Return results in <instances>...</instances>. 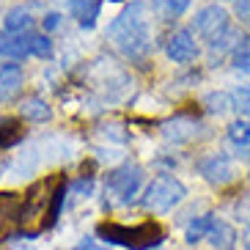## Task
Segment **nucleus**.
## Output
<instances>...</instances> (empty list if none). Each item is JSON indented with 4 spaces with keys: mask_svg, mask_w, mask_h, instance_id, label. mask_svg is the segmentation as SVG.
Instances as JSON below:
<instances>
[{
    "mask_svg": "<svg viewBox=\"0 0 250 250\" xmlns=\"http://www.w3.org/2000/svg\"><path fill=\"white\" fill-rule=\"evenodd\" d=\"M66 198V179L63 173H52L42 179L25 192L22 198V220H20V234L36 236L44 228H50L58 220V212Z\"/></svg>",
    "mask_w": 250,
    "mask_h": 250,
    "instance_id": "obj_1",
    "label": "nucleus"
},
{
    "mask_svg": "<svg viewBox=\"0 0 250 250\" xmlns=\"http://www.w3.org/2000/svg\"><path fill=\"white\" fill-rule=\"evenodd\" d=\"M107 39H110L121 55L132 61H143L151 52V20H148L146 3H129L121 14L107 25Z\"/></svg>",
    "mask_w": 250,
    "mask_h": 250,
    "instance_id": "obj_2",
    "label": "nucleus"
},
{
    "mask_svg": "<svg viewBox=\"0 0 250 250\" xmlns=\"http://www.w3.org/2000/svg\"><path fill=\"white\" fill-rule=\"evenodd\" d=\"M96 234L102 236L104 242L121 245L129 250H151L165 239V228L154 220L138 223V226H124V223H99Z\"/></svg>",
    "mask_w": 250,
    "mask_h": 250,
    "instance_id": "obj_3",
    "label": "nucleus"
},
{
    "mask_svg": "<svg viewBox=\"0 0 250 250\" xmlns=\"http://www.w3.org/2000/svg\"><path fill=\"white\" fill-rule=\"evenodd\" d=\"M140 182H143V170L135 162H124L121 168L110 170L107 179H104V195H107V204L110 206H126L132 204L135 195L140 190Z\"/></svg>",
    "mask_w": 250,
    "mask_h": 250,
    "instance_id": "obj_4",
    "label": "nucleus"
},
{
    "mask_svg": "<svg viewBox=\"0 0 250 250\" xmlns=\"http://www.w3.org/2000/svg\"><path fill=\"white\" fill-rule=\"evenodd\" d=\"M184 195H187L184 184L176 176H170V173H162V176L151 179V184L146 187L143 198H140V204L146 209H151V212H170L176 204L184 201Z\"/></svg>",
    "mask_w": 250,
    "mask_h": 250,
    "instance_id": "obj_5",
    "label": "nucleus"
},
{
    "mask_svg": "<svg viewBox=\"0 0 250 250\" xmlns=\"http://www.w3.org/2000/svg\"><path fill=\"white\" fill-rule=\"evenodd\" d=\"M192 30L212 44V42L223 39L231 30V25H228V11L223 6H204L198 14L192 17Z\"/></svg>",
    "mask_w": 250,
    "mask_h": 250,
    "instance_id": "obj_6",
    "label": "nucleus"
},
{
    "mask_svg": "<svg viewBox=\"0 0 250 250\" xmlns=\"http://www.w3.org/2000/svg\"><path fill=\"white\" fill-rule=\"evenodd\" d=\"M36 11H42V3H20V6H14L3 20L6 33H11V36L30 33V28L36 22Z\"/></svg>",
    "mask_w": 250,
    "mask_h": 250,
    "instance_id": "obj_7",
    "label": "nucleus"
},
{
    "mask_svg": "<svg viewBox=\"0 0 250 250\" xmlns=\"http://www.w3.org/2000/svg\"><path fill=\"white\" fill-rule=\"evenodd\" d=\"M165 52H168V58L173 63H190V61H195L198 44H195L192 30H176V33H170L168 42H165Z\"/></svg>",
    "mask_w": 250,
    "mask_h": 250,
    "instance_id": "obj_8",
    "label": "nucleus"
},
{
    "mask_svg": "<svg viewBox=\"0 0 250 250\" xmlns=\"http://www.w3.org/2000/svg\"><path fill=\"white\" fill-rule=\"evenodd\" d=\"M22 220V198L14 192H0V239L11 231H20Z\"/></svg>",
    "mask_w": 250,
    "mask_h": 250,
    "instance_id": "obj_9",
    "label": "nucleus"
},
{
    "mask_svg": "<svg viewBox=\"0 0 250 250\" xmlns=\"http://www.w3.org/2000/svg\"><path fill=\"white\" fill-rule=\"evenodd\" d=\"M198 170H201V176L212 184H228V182H234V176H236L234 165H231L223 154H214V157H209V160H204L198 165Z\"/></svg>",
    "mask_w": 250,
    "mask_h": 250,
    "instance_id": "obj_10",
    "label": "nucleus"
},
{
    "mask_svg": "<svg viewBox=\"0 0 250 250\" xmlns=\"http://www.w3.org/2000/svg\"><path fill=\"white\" fill-rule=\"evenodd\" d=\"M33 55V33H22V36H0V58L8 61H22Z\"/></svg>",
    "mask_w": 250,
    "mask_h": 250,
    "instance_id": "obj_11",
    "label": "nucleus"
},
{
    "mask_svg": "<svg viewBox=\"0 0 250 250\" xmlns=\"http://www.w3.org/2000/svg\"><path fill=\"white\" fill-rule=\"evenodd\" d=\"M22 88V69L17 63H6L0 66V99L3 102H11Z\"/></svg>",
    "mask_w": 250,
    "mask_h": 250,
    "instance_id": "obj_12",
    "label": "nucleus"
},
{
    "mask_svg": "<svg viewBox=\"0 0 250 250\" xmlns=\"http://www.w3.org/2000/svg\"><path fill=\"white\" fill-rule=\"evenodd\" d=\"M69 8H72L74 20L80 22V28L91 30L99 20V11H102V0H69Z\"/></svg>",
    "mask_w": 250,
    "mask_h": 250,
    "instance_id": "obj_13",
    "label": "nucleus"
},
{
    "mask_svg": "<svg viewBox=\"0 0 250 250\" xmlns=\"http://www.w3.org/2000/svg\"><path fill=\"white\" fill-rule=\"evenodd\" d=\"M20 116L28 118V121L42 124V121H50L52 118V107L42 99V96H28V99L20 102Z\"/></svg>",
    "mask_w": 250,
    "mask_h": 250,
    "instance_id": "obj_14",
    "label": "nucleus"
},
{
    "mask_svg": "<svg viewBox=\"0 0 250 250\" xmlns=\"http://www.w3.org/2000/svg\"><path fill=\"white\" fill-rule=\"evenodd\" d=\"M165 138L173 140V143H182V140H190L198 135V121H192V118H173V121H168L165 124Z\"/></svg>",
    "mask_w": 250,
    "mask_h": 250,
    "instance_id": "obj_15",
    "label": "nucleus"
},
{
    "mask_svg": "<svg viewBox=\"0 0 250 250\" xmlns=\"http://www.w3.org/2000/svg\"><path fill=\"white\" fill-rule=\"evenodd\" d=\"M206 239H209L217 250H231V248H234V242H236V234H234V228L228 226V223L214 220V226H212V231H209Z\"/></svg>",
    "mask_w": 250,
    "mask_h": 250,
    "instance_id": "obj_16",
    "label": "nucleus"
},
{
    "mask_svg": "<svg viewBox=\"0 0 250 250\" xmlns=\"http://www.w3.org/2000/svg\"><path fill=\"white\" fill-rule=\"evenodd\" d=\"M192 0H154L151 8H154V14L160 20H179V17L190 8Z\"/></svg>",
    "mask_w": 250,
    "mask_h": 250,
    "instance_id": "obj_17",
    "label": "nucleus"
},
{
    "mask_svg": "<svg viewBox=\"0 0 250 250\" xmlns=\"http://www.w3.org/2000/svg\"><path fill=\"white\" fill-rule=\"evenodd\" d=\"M22 140V121L20 118H0V148H11Z\"/></svg>",
    "mask_w": 250,
    "mask_h": 250,
    "instance_id": "obj_18",
    "label": "nucleus"
},
{
    "mask_svg": "<svg viewBox=\"0 0 250 250\" xmlns=\"http://www.w3.org/2000/svg\"><path fill=\"white\" fill-rule=\"evenodd\" d=\"M212 226H214L212 214H201V217L190 220V223H187V242L195 245V242H201V239H206L209 231H212Z\"/></svg>",
    "mask_w": 250,
    "mask_h": 250,
    "instance_id": "obj_19",
    "label": "nucleus"
},
{
    "mask_svg": "<svg viewBox=\"0 0 250 250\" xmlns=\"http://www.w3.org/2000/svg\"><path fill=\"white\" fill-rule=\"evenodd\" d=\"M228 140L236 143V146L250 148V118H239V121L228 126Z\"/></svg>",
    "mask_w": 250,
    "mask_h": 250,
    "instance_id": "obj_20",
    "label": "nucleus"
},
{
    "mask_svg": "<svg viewBox=\"0 0 250 250\" xmlns=\"http://www.w3.org/2000/svg\"><path fill=\"white\" fill-rule=\"evenodd\" d=\"M204 107L209 113H228L231 107H234V96L231 94H206L204 96Z\"/></svg>",
    "mask_w": 250,
    "mask_h": 250,
    "instance_id": "obj_21",
    "label": "nucleus"
},
{
    "mask_svg": "<svg viewBox=\"0 0 250 250\" xmlns=\"http://www.w3.org/2000/svg\"><path fill=\"white\" fill-rule=\"evenodd\" d=\"M234 69L239 72H250V39H242L239 44L234 47Z\"/></svg>",
    "mask_w": 250,
    "mask_h": 250,
    "instance_id": "obj_22",
    "label": "nucleus"
},
{
    "mask_svg": "<svg viewBox=\"0 0 250 250\" xmlns=\"http://www.w3.org/2000/svg\"><path fill=\"white\" fill-rule=\"evenodd\" d=\"M234 110L250 116V88H242V91H236L234 94Z\"/></svg>",
    "mask_w": 250,
    "mask_h": 250,
    "instance_id": "obj_23",
    "label": "nucleus"
},
{
    "mask_svg": "<svg viewBox=\"0 0 250 250\" xmlns=\"http://www.w3.org/2000/svg\"><path fill=\"white\" fill-rule=\"evenodd\" d=\"M61 20H63V17H61L58 11H50V14H44V20H42V28L55 30V28H61Z\"/></svg>",
    "mask_w": 250,
    "mask_h": 250,
    "instance_id": "obj_24",
    "label": "nucleus"
},
{
    "mask_svg": "<svg viewBox=\"0 0 250 250\" xmlns=\"http://www.w3.org/2000/svg\"><path fill=\"white\" fill-rule=\"evenodd\" d=\"M236 17L250 25V0H239V6H236Z\"/></svg>",
    "mask_w": 250,
    "mask_h": 250,
    "instance_id": "obj_25",
    "label": "nucleus"
},
{
    "mask_svg": "<svg viewBox=\"0 0 250 250\" xmlns=\"http://www.w3.org/2000/svg\"><path fill=\"white\" fill-rule=\"evenodd\" d=\"M74 250H107V248H102V245H96L94 239H83V242L77 245Z\"/></svg>",
    "mask_w": 250,
    "mask_h": 250,
    "instance_id": "obj_26",
    "label": "nucleus"
},
{
    "mask_svg": "<svg viewBox=\"0 0 250 250\" xmlns=\"http://www.w3.org/2000/svg\"><path fill=\"white\" fill-rule=\"evenodd\" d=\"M245 248H248V250H250V236H248V239H245Z\"/></svg>",
    "mask_w": 250,
    "mask_h": 250,
    "instance_id": "obj_27",
    "label": "nucleus"
}]
</instances>
